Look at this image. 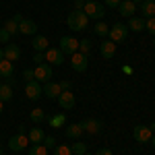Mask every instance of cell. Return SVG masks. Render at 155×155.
<instances>
[{"label": "cell", "instance_id": "1", "mask_svg": "<svg viewBox=\"0 0 155 155\" xmlns=\"http://www.w3.org/2000/svg\"><path fill=\"white\" fill-rule=\"evenodd\" d=\"M66 25L71 31H85L87 25H89V19L83 11H72L68 17H66Z\"/></svg>", "mask_w": 155, "mask_h": 155}, {"label": "cell", "instance_id": "2", "mask_svg": "<svg viewBox=\"0 0 155 155\" xmlns=\"http://www.w3.org/2000/svg\"><path fill=\"white\" fill-rule=\"evenodd\" d=\"M83 12L87 15V19H95V21H101V19H104V15H106V4L91 0V2H87V4H85Z\"/></svg>", "mask_w": 155, "mask_h": 155}, {"label": "cell", "instance_id": "3", "mask_svg": "<svg viewBox=\"0 0 155 155\" xmlns=\"http://www.w3.org/2000/svg\"><path fill=\"white\" fill-rule=\"evenodd\" d=\"M60 50L64 56H72L74 52H79V39H74L72 35L60 37Z\"/></svg>", "mask_w": 155, "mask_h": 155}, {"label": "cell", "instance_id": "4", "mask_svg": "<svg viewBox=\"0 0 155 155\" xmlns=\"http://www.w3.org/2000/svg\"><path fill=\"white\" fill-rule=\"evenodd\" d=\"M33 79H35L37 83H48V81H52V66L46 64V62L37 64L35 68H33Z\"/></svg>", "mask_w": 155, "mask_h": 155}, {"label": "cell", "instance_id": "5", "mask_svg": "<svg viewBox=\"0 0 155 155\" xmlns=\"http://www.w3.org/2000/svg\"><path fill=\"white\" fill-rule=\"evenodd\" d=\"M110 39L114 41V44H120V41H124L126 37H128V27L124 23H116L114 27H110Z\"/></svg>", "mask_w": 155, "mask_h": 155}, {"label": "cell", "instance_id": "6", "mask_svg": "<svg viewBox=\"0 0 155 155\" xmlns=\"http://www.w3.org/2000/svg\"><path fill=\"white\" fill-rule=\"evenodd\" d=\"M44 54H46V60L50 62V66H62L66 62V56L62 54L60 48H48Z\"/></svg>", "mask_w": 155, "mask_h": 155}, {"label": "cell", "instance_id": "7", "mask_svg": "<svg viewBox=\"0 0 155 155\" xmlns=\"http://www.w3.org/2000/svg\"><path fill=\"white\" fill-rule=\"evenodd\" d=\"M27 147H29V137L25 132H17L15 137H11V141H8V149L11 151H23Z\"/></svg>", "mask_w": 155, "mask_h": 155}, {"label": "cell", "instance_id": "8", "mask_svg": "<svg viewBox=\"0 0 155 155\" xmlns=\"http://www.w3.org/2000/svg\"><path fill=\"white\" fill-rule=\"evenodd\" d=\"M151 137H153V132H151L149 126H145V124H139V126L132 128V139H134L137 143H149Z\"/></svg>", "mask_w": 155, "mask_h": 155}, {"label": "cell", "instance_id": "9", "mask_svg": "<svg viewBox=\"0 0 155 155\" xmlns=\"http://www.w3.org/2000/svg\"><path fill=\"white\" fill-rule=\"evenodd\" d=\"M71 66H72V71H77V72H85V71H87V66H89V60H87L85 54L74 52V54L71 56Z\"/></svg>", "mask_w": 155, "mask_h": 155}, {"label": "cell", "instance_id": "10", "mask_svg": "<svg viewBox=\"0 0 155 155\" xmlns=\"http://www.w3.org/2000/svg\"><path fill=\"white\" fill-rule=\"evenodd\" d=\"M25 95L29 97V99H39V97L44 95V87H41V83H37V81H27V85H25Z\"/></svg>", "mask_w": 155, "mask_h": 155}, {"label": "cell", "instance_id": "11", "mask_svg": "<svg viewBox=\"0 0 155 155\" xmlns=\"http://www.w3.org/2000/svg\"><path fill=\"white\" fill-rule=\"evenodd\" d=\"M99 54L104 56V58H114L116 56V44L112 41V39H106V41H101L99 44Z\"/></svg>", "mask_w": 155, "mask_h": 155}, {"label": "cell", "instance_id": "12", "mask_svg": "<svg viewBox=\"0 0 155 155\" xmlns=\"http://www.w3.org/2000/svg\"><path fill=\"white\" fill-rule=\"evenodd\" d=\"M62 93V89H60L58 83H54V81H48V83H44V95L48 97V99H58V95Z\"/></svg>", "mask_w": 155, "mask_h": 155}, {"label": "cell", "instance_id": "13", "mask_svg": "<svg viewBox=\"0 0 155 155\" xmlns=\"http://www.w3.org/2000/svg\"><path fill=\"white\" fill-rule=\"evenodd\" d=\"M56 101H58V106L62 107V110H71V107H74V95H72L71 91H62Z\"/></svg>", "mask_w": 155, "mask_h": 155}, {"label": "cell", "instance_id": "14", "mask_svg": "<svg viewBox=\"0 0 155 155\" xmlns=\"http://www.w3.org/2000/svg\"><path fill=\"white\" fill-rule=\"evenodd\" d=\"M81 126H83V132H89V134H97V132H101V122L99 120H83L81 122Z\"/></svg>", "mask_w": 155, "mask_h": 155}, {"label": "cell", "instance_id": "15", "mask_svg": "<svg viewBox=\"0 0 155 155\" xmlns=\"http://www.w3.org/2000/svg\"><path fill=\"white\" fill-rule=\"evenodd\" d=\"M35 31H37V25L31 19H23L19 23V33H23V35H35Z\"/></svg>", "mask_w": 155, "mask_h": 155}, {"label": "cell", "instance_id": "16", "mask_svg": "<svg viewBox=\"0 0 155 155\" xmlns=\"http://www.w3.org/2000/svg\"><path fill=\"white\" fill-rule=\"evenodd\" d=\"M134 11H137V4H134L132 0H122L118 4V12L122 17H128V19H130V17H134V15H132Z\"/></svg>", "mask_w": 155, "mask_h": 155}, {"label": "cell", "instance_id": "17", "mask_svg": "<svg viewBox=\"0 0 155 155\" xmlns=\"http://www.w3.org/2000/svg\"><path fill=\"white\" fill-rule=\"evenodd\" d=\"M4 58L11 60V62H17V60L21 58V48H19L17 44H6V48H4Z\"/></svg>", "mask_w": 155, "mask_h": 155}, {"label": "cell", "instance_id": "18", "mask_svg": "<svg viewBox=\"0 0 155 155\" xmlns=\"http://www.w3.org/2000/svg\"><path fill=\"white\" fill-rule=\"evenodd\" d=\"M126 27H128V31H134V33L145 31V19H143V17H130Z\"/></svg>", "mask_w": 155, "mask_h": 155}, {"label": "cell", "instance_id": "19", "mask_svg": "<svg viewBox=\"0 0 155 155\" xmlns=\"http://www.w3.org/2000/svg\"><path fill=\"white\" fill-rule=\"evenodd\" d=\"M12 74H15V68H12V62L11 60H0V77L2 79H12Z\"/></svg>", "mask_w": 155, "mask_h": 155}, {"label": "cell", "instance_id": "20", "mask_svg": "<svg viewBox=\"0 0 155 155\" xmlns=\"http://www.w3.org/2000/svg\"><path fill=\"white\" fill-rule=\"evenodd\" d=\"M31 46H33L35 52H46V50L50 48V41H48V37H46V35H35Z\"/></svg>", "mask_w": 155, "mask_h": 155}, {"label": "cell", "instance_id": "21", "mask_svg": "<svg viewBox=\"0 0 155 155\" xmlns=\"http://www.w3.org/2000/svg\"><path fill=\"white\" fill-rule=\"evenodd\" d=\"M141 12H143V19L155 17V2H153V0H143V4H141Z\"/></svg>", "mask_w": 155, "mask_h": 155}, {"label": "cell", "instance_id": "22", "mask_svg": "<svg viewBox=\"0 0 155 155\" xmlns=\"http://www.w3.org/2000/svg\"><path fill=\"white\" fill-rule=\"evenodd\" d=\"M64 130H66V137H68V139H79V137L83 134V126H81V124H68Z\"/></svg>", "mask_w": 155, "mask_h": 155}, {"label": "cell", "instance_id": "23", "mask_svg": "<svg viewBox=\"0 0 155 155\" xmlns=\"http://www.w3.org/2000/svg\"><path fill=\"white\" fill-rule=\"evenodd\" d=\"M27 137H29V143L37 145V143H41V141H44V137H46V134H44V130H41V128H31Z\"/></svg>", "mask_w": 155, "mask_h": 155}, {"label": "cell", "instance_id": "24", "mask_svg": "<svg viewBox=\"0 0 155 155\" xmlns=\"http://www.w3.org/2000/svg\"><path fill=\"white\" fill-rule=\"evenodd\" d=\"M12 99V87L6 83H0V101H8Z\"/></svg>", "mask_w": 155, "mask_h": 155}, {"label": "cell", "instance_id": "25", "mask_svg": "<svg viewBox=\"0 0 155 155\" xmlns=\"http://www.w3.org/2000/svg\"><path fill=\"white\" fill-rule=\"evenodd\" d=\"M29 118L33 120L35 124H39V122H44V120H46V114H44V110H41V107H35V110H31V112H29Z\"/></svg>", "mask_w": 155, "mask_h": 155}, {"label": "cell", "instance_id": "26", "mask_svg": "<svg viewBox=\"0 0 155 155\" xmlns=\"http://www.w3.org/2000/svg\"><path fill=\"white\" fill-rule=\"evenodd\" d=\"M64 122H66V116H64V114H56V116L50 118V126H52V128H62Z\"/></svg>", "mask_w": 155, "mask_h": 155}, {"label": "cell", "instance_id": "27", "mask_svg": "<svg viewBox=\"0 0 155 155\" xmlns=\"http://www.w3.org/2000/svg\"><path fill=\"white\" fill-rule=\"evenodd\" d=\"M2 29H6V31L11 33V37H12V35H17V33H19V23H17L15 19H8L6 23L2 25Z\"/></svg>", "mask_w": 155, "mask_h": 155}, {"label": "cell", "instance_id": "28", "mask_svg": "<svg viewBox=\"0 0 155 155\" xmlns=\"http://www.w3.org/2000/svg\"><path fill=\"white\" fill-rule=\"evenodd\" d=\"M93 33H95V35H99V37H104V35H107V33H110V27H107L104 21H97L95 27H93Z\"/></svg>", "mask_w": 155, "mask_h": 155}, {"label": "cell", "instance_id": "29", "mask_svg": "<svg viewBox=\"0 0 155 155\" xmlns=\"http://www.w3.org/2000/svg\"><path fill=\"white\" fill-rule=\"evenodd\" d=\"M29 155H48V149H46L41 143L31 145V147H29Z\"/></svg>", "mask_w": 155, "mask_h": 155}, {"label": "cell", "instance_id": "30", "mask_svg": "<svg viewBox=\"0 0 155 155\" xmlns=\"http://www.w3.org/2000/svg\"><path fill=\"white\" fill-rule=\"evenodd\" d=\"M71 149H72V155H85L87 153V145L81 143V141H77L74 145H71Z\"/></svg>", "mask_w": 155, "mask_h": 155}, {"label": "cell", "instance_id": "31", "mask_svg": "<svg viewBox=\"0 0 155 155\" xmlns=\"http://www.w3.org/2000/svg\"><path fill=\"white\" fill-rule=\"evenodd\" d=\"M91 48H93L91 39H81V41H79V52H81V54H85V56L91 52Z\"/></svg>", "mask_w": 155, "mask_h": 155}, {"label": "cell", "instance_id": "32", "mask_svg": "<svg viewBox=\"0 0 155 155\" xmlns=\"http://www.w3.org/2000/svg\"><path fill=\"white\" fill-rule=\"evenodd\" d=\"M54 155H72L71 145H56V149H54Z\"/></svg>", "mask_w": 155, "mask_h": 155}, {"label": "cell", "instance_id": "33", "mask_svg": "<svg viewBox=\"0 0 155 155\" xmlns=\"http://www.w3.org/2000/svg\"><path fill=\"white\" fill-rule=\"evenodd\" d=\"M145 31H149L151 35H155V17L145 19Z\"/></svg>", "mask_w": 155, "mask_h": 155}, {"label": "cell", "instance_id": "34", "mask_svg": "<svg viewBox=\"0 0 155 155\" xmlns=\"http://www.w3.org/2000/svg\"><path fill=\"white\" fill-rule=\"evenodd\" d=\"M41 145H44L46 149H52V147H56V139L48 134V137H44V141H41Z\"/></svg>", "mask_w": 155, "mask_h": 155}, {"label": "cell", "instance_id": "35", "mask_svg": "<svg viewBox=\"0 0 155 155\" xmlns=\"http://www.w3.org/2000/svg\"><path fill=\"white\" fill-rule=\"evenodd\" d=\"M11 41V33L6 29H0V44H8Z\"/></svg>", "mask_w": 155, "mask_h": 155}, {"label": "cell", "instance_id": "36", "mask_svg": "<svg viewBox=\"0 0 155 155\" xmlns=\"http://www.w3.org/2000/svg\"><path fill=\"white\" fill-rule=\"evenodd\" d=\"M46 60V54L44 52H35V56H33V62H37V64H41Z\"/></svg>", "mask_w": 155, "mask_h": 155}, {"label": "cell", "instance_id": "37", "mask_svg": "<svg viewBox=\"0 0 155 155\" xmlns=\"http://www.w3.org/2000/svg\"><path fill=\"white\" fill-rule=\"evenodd\" d=\"M120 2H122V0H104V4H106V6H112V8H118Z\"/></svg>", "mask_w": 155, "mask_h": 155}, {"label": "cell", "instance_id": "38", "mask_svg": "<svg viewBox=\"0 0 155 155\" xmlns=\"http://www.w3.org/2000/svg\"><path fill=\"white\" fill-rule=\"evenodd\" d=\"M60 89H62V91H71V81H66V79H64V81H60Z\"/></svg>", "mask_w": 155, "mask_h": 155}, {"label": "cell", "instance_id": "39", "mask_svg": "<svg viewBox=\"0 0 155 155\" xmlns=\"http://www.w3.org/2000/svg\"><path fill=\"white\" fill-rule=\"evenodd\" d=\"M23 77L27 79V81H35V79H33V71H31V68H25V71H23Z\"/></svg>", "mask_w": 155, "mask_h": 155}, {"label": "cell", "instance_id": "40", "mask_svg": "<svg viewBox=\"0 0 155 155\" xmlns=\"http://www.w3.org/2000/svg\"><path fill=\"white\" fill-rule=\"evenodd\" d=\"M85 8V0H74V11H83Z\"/></svg>", "mask_w": 155, "mask_h": 155}, {"label": "cell", "instance_id": "41", "mask_svg": "<svg viewBox=\"0 0 155 155\" xmlns=\"http://www.w3.org/2000/svg\"><path fill=\"white\" fill-rule=\"evenodd\" d=\"M95 155H114V153H112L110 149H99V151H97Z\"/></svg>", "mask_w": 155, "mask_h": 155}, {"label": "cell", "instance_id": "42", "mask_svg": "<svg viewBox=\"0 0 155 155\" xmlns=\"http://www.w3.org/2000/svg\"><path fill=\"white\" fill-rule=\"evenodd\" d=\"M12 19H15V21H17V23H21V21H23V17H21V15H19V12H17V15H15V17H12Z\"/></svg>", "mask_w": 155, "mask_h": 155}, {"label": "cell", "instance_id": "43", "mask_svg": "<svg viewBox=\"0 0 155 155\" xmlns=\"http://www.w3.org/2000/svg\"><path fill=\"white\" fill-rule=\"evenodd\" d=\"M149 128H151V132H153V134H155V120H153V122H151V126H149Z\"/></svg>", "mask_w": 155, "mask_h": 155}, {"label": "cell", "instance_id": "44", "mask_svg": "<svg viewBox=\"0 0 155 155\" xmlns=\"http://www.w3.org/2000/svg\"><path fill=\"white\" fill-rule=\"evenodd\" d=\"M0 60H4V50L0 48Z\"/></svg>", "mask_w": 155, "mask_h": 155}, {"label": "cell", "instance_id": "45", "mask_svg": "<svg viewBox=\"0 0 155 155\" xmlns=\"http://www.w3.org/2000/svg\"><path fill=\"white\" fill-rule=\"evenodd\" d=\"M149 143H151V145H153V147H155V134H153V137H151V141H149Z\"/></svg>", "mask_w": 155, "mask_h": 155}, {"label": "cell", "instance_id": "46", "mask_svg": "<svg viewBox=\"0 0 155 155\" xmlns=\"http://www.w3.org/2000/svg\"><path fill=\"white\" fill-rule=\"evenodd\" d=\"M2 110H4V101H0V114H2Z\"/></svg>", "mask_w": 155, "mask_h": 155}, {"label": "cell", "instance_id": "47", "mask_svg": "<svg viewBox=\"0 0 155 155\" xmlns=\"http://www.w3.org/2000/svg\"><path fill=\"white\" fill-rule=\"evenodd\" d=\"M87 2H91V0H85V4H87Z\"/></svg>", "mask_w": 155, "mask_h": 155}, {"label": "cell", "instance_id": "48", "mask_svg": "<svg viewBox=\"0 0 155 155\" xmlns=\"http://www.w3.org/2000/svg\"><path fill=\"white\" fill-rule=\"evenodd\" d=\"M153 48H155V39H153Z\"/></svg>", "mask_w": 155, "mask_h": 155}, {"label": "cell", "instance_id": "49", "mask_svg": "<svg viewBox=\"0 0 155 155\" xmlns=\"http://www.w3.org/2000/svg\"><path fill=\"white\" fill-rule=\"evenodd\" d=\"M0 155H2V149H0Z\"/></svg>", "mask_w": 155, "mask_h": 155}, {"label": "cell", "instance_id": "50", "mask_svg": "<svg viewBox=\"0 0 155 155\" xmlns=\"http://www.w3.org/2000/svg\"><path fill=\"white\" fill-rule=\"evenodd\" d=\"M85 155H91V153H85Z\"/></svg>", "mask_w": 155, "mask_h": 155}, {"label": "cell", "instance_id": "51", "mask_svg": "<svg viewBox=\"0 0 155 155\" xmlns=\"http://www.w3.org/2000/svg\"><path fill=\"white\" fill-rule=\"evenodd\" d=\"M0 29H2V25H0Z\"/></svg>", "mask_w": 155, "mask_h": 155}, {"label": "cell", "instance_id": "52", "mask_svg": "<svg viewBox=\"0 0 155 155\" xmlns=\"http://www.w3.org/2000/svg\"><path fill=\"white\" fill-rule=\"evenodd\" d=\"M0 79H2V77H0Z\"/></svg>", "mask_w": 155, "mask_h": 155}, {"label": "cell", "instance_id": "53", "mask_svg": "<svg viewBox=\"0 0 155 155\" xmlns=\"http://www.w3.org/2000/svg\"><path fill=\"white\" fill-rule=\"evenodd\" d=\"M153 2H155V0H153Z\"/></svg>", "mask_w": 155, "mask_h": 155}]
</instances>
